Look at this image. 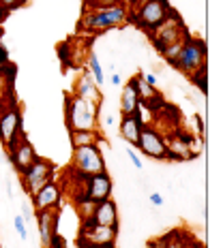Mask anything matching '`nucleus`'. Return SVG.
<instances>
[{"instance_id": "ea45409f", "label": "nucleus", "mask_w": 223, "mask_h": 248, "mask_svg": "<svg viewBox=\"0 0 223 248\" xmlns=\"http://www.w3.org/2000/svg\"><path fill=\"white\" fill-rule=\"evenodd\" d=\"M127 2H129V4H133V2H137V0H127Z\"/></svg>"}, {"instance_id": "39448f33", "label": "nucleus", "mask_w": 223, "mask_h": 248, "mask_svg": "<svg viewBox=\"0 0 223 248\" xmlns=\"http://www.w3.org/2000/svg\"><path fill=\"white\" fill-rule=\"evenodd\" d=\"M170 66H174L176 71L185 73L187 77L193 75L195 71H200L202 66H208V49H206V41L198 37H189L185 43V47L180 49L178 58H176Z\"/></svg>"}, {"instance_id": "2eb2a0df", "label": "nucleus", "mask_w": 223, "mask_h": 248, "mask_svg": "<svg viewBox=\"0 0 223 248\" xmlns=\"http://www.w3.org/2000/svg\"><path fill=\"white\" fill-rule=\"evenodd\" d=\"M37 216V229L41 237V248H50L51 237L58 231V220H60V208H50V210H39L34 212Z\"/></svg>"}, {"instance_id": "9b49d317", "label": "nucleus", "mask_w": 223, "mask_h": 248, "mask_svg": "<svg viewBox=\"0 0 223 248\" xmlns=\"http://www.w3.org/2000/svg\"><path fill=\"white\" fill-rule=\"evenodd\" d=\"M62 195H65V186L58 180H51L45 186H41L37 193L30 195V203H33L34 212L39 210H50V208H60Z\"/></svg>"}, {"instance_id": "7ed1b4c3", "label": "nucleus", "mask_w": 223, "mask_h": 248, "mask_svg": "<svg viewBox=\"0 0 223 248\" xmlns=\"http://www.w3.org/2000/svg\"><path fill=\"white\" fill-rule=\"evenodd\" d=\"M172 7L163 4L161 0H137V2L131 4V13H129V19L142 28L146 34H150L159 24L168 17V11Z\"/></svg>"}, {"instance_id": "2f4dec72", "label": "nucleus", "mask_w": 223, "mask_h": 248, "mask_svg": "<svg viewBox=\"0 0 223 248\" xmlns=\"http://www.w3.org/2000/svg\"><path fill=\"white\" fill-rule=\"evenodd\" d=\"M7 64H9V49L0 43V69H4Z\"/></svg>"}, {"instance_id": "f03ea898", "label": "nucleus", "mask_w": 223, "mask_h": 248, "mask_svg": "<svg viewBox=\"0 0 223 248\" xmlns=\"http://www.w3.org/2000/svg\"><path fill=\"white\" fill-rule=\"evenodd\" d=\"M65 124L67 131H95L99 128V105H92L80 96L65 94Z\"/></svg>"}, {"instance_id": "4be33fe9", "label": "nucleus", "mask_w": 223, "mask_h": 248, "mask_svg": "<svg viewBox=\"0 0 223 248\" xmlns=\"http://www.w3.org/2000/svg\"><path fill=\"white\" fill-rule=\"evenodd\" d=\"M191 244H193V242L178 229L163 235V248H191Z\"/></svg>"}, {"instance_id": "b1692460", "label": "nucleus", "mask_w": 223, "mask_h": 248, "mask_svg": "<svg viewBox=\"0 0 223 248\" xmlns=\"http://www.w3.org/2000/svg\"><path fill=\"white\" fill-rule=\"evenodd\" d=\"M189 79L202 94H206V92H208V66H202L200 71H195L193 75H189Z\"/></svg>"}, {"instance_id": "cd10ccee", "label": "nucleus", "mask_w": 223, "mask_h": 248, "mask_svg": "<svg viewBox=\"0 0 223 248\" xmlns=\"http://www.w3.org/2000/svg\"><path fill=\"white\" fill-rule=\"evenodd\" d=\"M26 2H28V0H0V7H2V11L11 13V11H15V9L24 7Z\"/></svg>"}, {"instance_id": "a211bd4d", "label": "nucleus", "mask_w": 223, "mask_h": 248, "mask_svg": "<svg viewBox=\"0 0 223 248\" xmlns=\"http://www.w3.org/2000/svg\"><path fill=\"white\" fill-rule=\"evenodd\" d=\"M92 220L95 225H101V227H118V205L112 197L97 203L95 212H92Z\"/></svg>"}, {"instance_id": "4468645a", "label": "nucleus", "mask_w": 223, "mask_h": 248, "mask_svg": "<svg viewBox=\"0 0 223 248\" xmlns=\"http://www.w3.org/2000/svg\"><path fill=\"white\" fill-rule=\"evenodd\" d=\"M71 94L80 96V99L92 103V105H99V107L103 103V92H101V88L97 86L95 77L90 75V71L88 69H82V73L77 75V79L73 84V92H71Z\"/></svg>"}, {"instance_id": "79ce46f5", "label": "nucleus", "mask_w": 223, "mask_h": 248, "mask_svg": "<svg viewBox=\"0 0 223 248\" xmlns=\"http://www.w3.org/2000/svg\"><path fill=\"white\" fill-rule=\"evenodd\" d=\"M0 84H2V77H0ZM0 90H2V86H0Z\"/></svg>"}, {"instance_id": "423d86ee", "label": "nucleus", "mask_w": 223, "mask_h": 248, "mask_svg": "<svg viewBox=\"0 0 223 248\" xmlns=\"http://www.w3.org/2000/svg\"><path fill=\"white\" fill-rule=\"evenodd\" d=\"M24 133V116L17 103H7L0 111V143L4 148H13Z\"/></svg>"}, {"instance_id": "a19ab883", "label": "nucleus", "mask_w": 223, "mask_h": 248, "mask_svg": "<svg viewBox=\"0 0 223 248\" xmlns=\"http://www.w3.org/2000/svg\"><path fill=\"white\" fill-rule=\"evenodd\" d=\"M0 24H2V22H0ZM0 37H2V26H0Z\"/></svg>"}, {"instance_id": "4c0bfd02", "label": "nucleus", "mask_w": 223, "mask_h": 248, "mask_svg": "<svg viewBox=\"0 0 223 248\" xmlns=\"http://www.w3.org/2000/svg\"><path fill=\"white\" fill-rule=\"evenodd\" d=\"M191 248H206V244H202V242H193V244H191Z\"/></svg>"}, {"instance_id": "6e6552de", "label": "nucleus", "mask_w": 223, "mask_h": 248, "mask_svg": "<svg viewBox=\"0 0 223 248\" xmlns=\"http://www.w3.org/2000/svg\"><path fill=\"white\" fill-rule=\"evenodd\" d=\"M19 180H22V186L26 190V195L37 193L41 186H45L51 180H56V165L48 161V158H37L24 173H19Z\"/></svg>"}, {"instance_id": "0eeeda50", "label": "nucleus", "mask_w": 223, "mask_h": 248, "mask_svg": "<svg viewBox=\"0 0 223 248\" xmlns=\"http://www.w3.org/2000/svg\"><path fill=\"white\" fill-rule=\"evenodd\" d=\"M71 169H75V171L82 175H95V173L107 171L105 158H103V150L99 143L73 148V152H71Z\"/></svg>"}, {"instance_id": "f257e3e1", "label": "nucleus", "mask_w": 223, "mask_h": 248, "mask_svg": "<svg viewBox=\"0 0 223 248\" xmlns=\"http://www.w3.org/2000/svg\"><path fill=\"white\" fill-rule=\"evenodd\" d=\"M129 13H131V4L122 0L120 4H114L110 9H99V11H88L84 9L80 19V30L90 34H99L112 28H120L129 22Z\"/></svg>"}, {"instance_id": "a878e982", "label": "nucleus", "mask_w": 223, "mask_h": 248, "mask_svg": "<svg viewBox=\"0 0 223 248\" xmlns=\"http://www.w3.org/2000/svg\"><path fill=\"white\" fill-rule=\"evenodd\" d=\"M75 205H77V214H80V220L90 218L92 212H95V208H97V203H95L92 199H80V201H75Z\"/></svg>"}, {"instance_id": "dca6fc26", "label": "nucleus", "mask_w": 223, "mask_h": 248, "mask_svg": "<svg viewBox=\"0 0 223 248\" xmlns=\"http://www.w3.org/2000/svg\"><path fill=\"white\" fill-rule=\"evenodd\" d=\"M191 139H193V135H187L185 131H174L172 135L165 137L168 161H193V156H191Z\"/></svg>"}, {"instance_id": "393cba45", "label": "nucleus", "mask_w": 223, "mask_h": 248, "mask_svg": "<svg viewBox=\"0 0 223 248\" xmlns=\"http://www.w3.org/2000/svg\"><path fill=\"white\" fill-rule=\"evenodd\" d=\"M191 34H187L185 39H180V41H176V43H172L170 47H165L163 51H161V56H163V60L168 62V64H172V62L178 58V54H180V49L185 47V43H187V39H189Z\"/></svg>"}, {"instance_id": "473e14b6", "label": "nucleus", "mask_w": 223, "mask_h": 248, "mask_svg": "<svg viewBox=\"0 0 223 248\" xmlns=\"http://www.w3.org/2000/svg\"><path fill=\"white\" fill-rule=\"evenodd\" d=\"M193 122H195V128H198L200 137H204V120H202L200 113H195V116H193Z\"/></svg>"}, {"instance_id": "f3484780", "label": "nucleus", "mask_w": 223, "mask_h": 248, "mask_svg": "<svg viewBox=\"0 0 223 248\" xmlns=\"http://www.w3.org/2000/svg\"><path fill=\"white\" fill-rule=\"evenodd\" d=\"M142 126H144V120H142V105H139L133 113H122L120 122H118V133H120V137L131 148H137Z\"/></svg>"}, {"instance_id": "7c9ffc66", "label": "nucleus", "mask_w": 223, "mask_h": 248, "mask_svg": "<svg viewBox=\"0 0 223 248\" xmlns=\"http://www.w3.org/2000/svg\"><path fill=\"white\" fill-rule=\"evenodd\" d=\"M127 154H129V158H131V163H133V167H136V169H142V167H144L142 158L137 156L136 150H133V148H127Z\"/></svg>"}, {"instance_id": "f8f14e48", "label": "nucleus", "mask_w": 223, "mask_h": 248, "mask_svg": "<svg viewBox=\"0 0 223 248\" xmlns=\"http://www.w3.org/2000/svg\"><path fill=\"white\" fill-rule=\"evenodd\" d=\"M9 152V161H11L13 165V169H15V173H24L26 169L30 167L34 161L39 158V154H37V150H34V146L28 141V137L22 135L17 139V143H15L13 148H9L7 150Z\"/></svg>"}, {"instance_id": "aec40b11", "label": "nucleus", "mask_w": 223, "mask_h": 248, "mask_svg": "<svg viewBox=\"0 0 223 248\" xmlns=\"http://www.w3.org/2000/svg\"><path fill=\"white\" fill-rule=\"evenodd\" d=\"M129 84L136 88V92H137V96H139V103H146V105H148V103H153L154 99H161L159 90H157L154 86L146 84V79H144V75H142V73L133 75L131 79H129Z\"/></svg>"}, {"instance_id": "f704fd0d", "label": "nucleus", "mask_w": 223, "mask_h": 248, "mask_svg": "<svg viewBox=\"0 0 223 248\" xmlns=\"http://www.w3.org/2000/svg\"><path fill=\"white\" fill-rule=\"evenodd\" d=\"M142 75H144V79H146V84H150V86L157 88V77L150 75V73H142Z\"/></svg>"}, {"instance_id": "58836bf2", "label": "nucleus", "mask_w": 223, "mask_h": 248, "mask_svg": "<svg viewBox=\"0 0 223 248\" xmlns=\"http://www.w3.org/2000/svg\"><path fill=\"white\" fill-rule=\"evenodd\" d=\"M7 15H9V13H7V11H2V7H0V22H2V19L7 17Z\"/></svg>"}, {"instance_id": "5701e85b", "label": "nucleus", "mask_w": 223, "mask_h": 248, "mask_svg": "<svg viewBox=\"0 0 223 248\" xmlns=\"http://www.w3.org/2000/svg\"><path fill=\"white\" fill-rule=\"evenodd\" d=\"M86 69L90 71V75L95 77V81H97V86H103V81H105V75H103V66H101V62L99 58H97L95 54H88V58H86Z\"/></svg>"}, {"instance_id": "ddd939ff", "label": "nucleus", "mask_w": 223, "mask_h": 248, "mask_svg": "<svg viewBox=\"0 0 223 248\" xmlns=\"http://www.w3.org/2000/svg\"><path fill=\"white\" fill-rule=\"evenodd\" d=\"M112 175L107 171L103 173H95V175H86L84 180V195L88 199H92L95 203L112 197Z\"/></svg>"}, {"instance_id": "1a4fd4ad", "label": "nucleus", "mask_w": 223, "mask_h": 248, "mask_svg": "<svg viewBox=\"0 0 223 248\" xmlns=\"http://www.w3.org/2000/svg\"><path fill=\"white\" fill-rule=\"evenodd\" d=\"M118 227H101L95 220L84 218L80 229V246H101V244H116Z\"/></svg>"}, {"instance_id": "c9c22d12", "label": "nucleus", "mask_w": 223, "mask_h": 248, "mask_svg": "<svg viewBox=\"0 0 223 248\" xmlns=\"http://www.w3.org/2000/svg\"><path fill=\"white\" fill-rule=\"evenodd\" d=\"M80 248H116V244H101V246H80Z\"/></svg>"}, {"instance_id": "c85d7f7f", "label": "nucleus", "mask_w": 223, "mask_h": 248, "mask_svg": "<svg viewBox=\"0 0 223 248\" xmlns=\"http://www.w3.org/2000/svg\"><path fill=\"white\" fill-rule=\"evenodd\" d=\"M13 225H15V231L19 233V237L26 242L28 240V231H26V220H24V216L19 214V216H15V220H13Z\"/></svg>"}, {"instance_id": "c756f323", "label": "nucleus", "mask_w": 223, "mask_h": 248, "mask_svg": "<svg viewBox=\"0 0 223 248\" xmlns=\"http://www.w3.org/2000/svg\"><path fill=\"white\" fill-rule=\"evenodd\" d=\"M50 248H69V244H67V240H65V235H60V231H56V233H54Z\"/></svg>"}, {"instance_id": "9d476101", "label": "nucleus", "mask_w": 223, "mask_h": 248, "mask_svg": "<svg viewBox=\"0 0 223 248\" xmlns=\"http://www.w3.org/2000/svg\"><path fill=\"white\" fill-rule=\"evenodd\" d=\"M137 150L148 158L154 161H168V148H165V135L157 131L150 124H144L142 131H139V141Z\"/></svg>"}, {"instance_id": "6ab92c4d", "label": "nucleus", "mask_w": 223, "mask_h": 248, "mask_svg": "<svg viewBox=\"0 0 223 248\" xmlns=\"http://www.w3.org/2000/svg\"><path fill=\"white\" fill-rule=\"evenodd\" d=\"M69 141H71V148H80V146H95V143H101L105 141L103 137L101 128H95V131H71L69 133Z\"/></svg>"}, {"instance_id": "bb28decb", "label": "nucleus", "mask_w": 223, "mask_h": 248, "mask_svg": "<svg viewBox=\"0 0 223 248\" xmlns=\"http://www.w3.org/2000/svg\"><path fill=\"white\" fill-rule=\"evenodd\" d=\"M122 0H84V9L88 11H99V9H110L114 4H120Z\"/></svg>"}, {"instance_id": "72a5a7b5", "label": "nucleus", "mask_w": 223, "mask_h": 248, "mask_svg": "<svg viewBox=\"0 0 223 248\" xmlns=\"http://www.w3.org/2000/svg\"><path fill=\"white\" fill-rule=\"evenodd\" d=\"M148 199H150V203H153L154 208H161V205H163V197L159 193H150Z\"/></svg>"}, {"instance_id": "412c9836", "label": "nucleus", "mask_w": 223, "mask_h": 248, "mask_svg": "<svg viewBox=\"0 0 223 248\" xmlns=\"http://www.w3.org/2000/svg\"><path fill=\"white\" fill-rule=\"evenodd\" d=\"M139 105H142V103H139L136 88H133L131 84H127L122 88V94H120V111L122 113H133Z\"/></svg>"}, {"instance_id": "20e7f679", "label": "nucleus", "mask_w": 223, "mask_h": 248, "mask_svg": "<svg viewBox=\"0 0 223 248\" xmlns=\"http://www.w3.org/2000/svg\"><path fill=\"white\" fill-rule=\"evenodd\" d=\"M187 34H191V32L187 30L183 17H180V15L176 13L174 9H170L168 17H165L163 22L148 34V39H150V43H153V47L157 49L159 54H161L165 47H170V45L176 43V41L185 39Z\"/></svg>"}, {"instance_id": "e433bc0d", "label": "nucleus", "mask_w": 223, "mask_h": 248, "mask_svg": "<svg viewBox=\"0 0 223 248\" xmlns=\"http://www.w3.org/2000/svg\"><path fill=\"white\" fill-rule=\"evenodd\" d=\"M112 84H120V75H112Z\"/></svg>"}]
</instances>
